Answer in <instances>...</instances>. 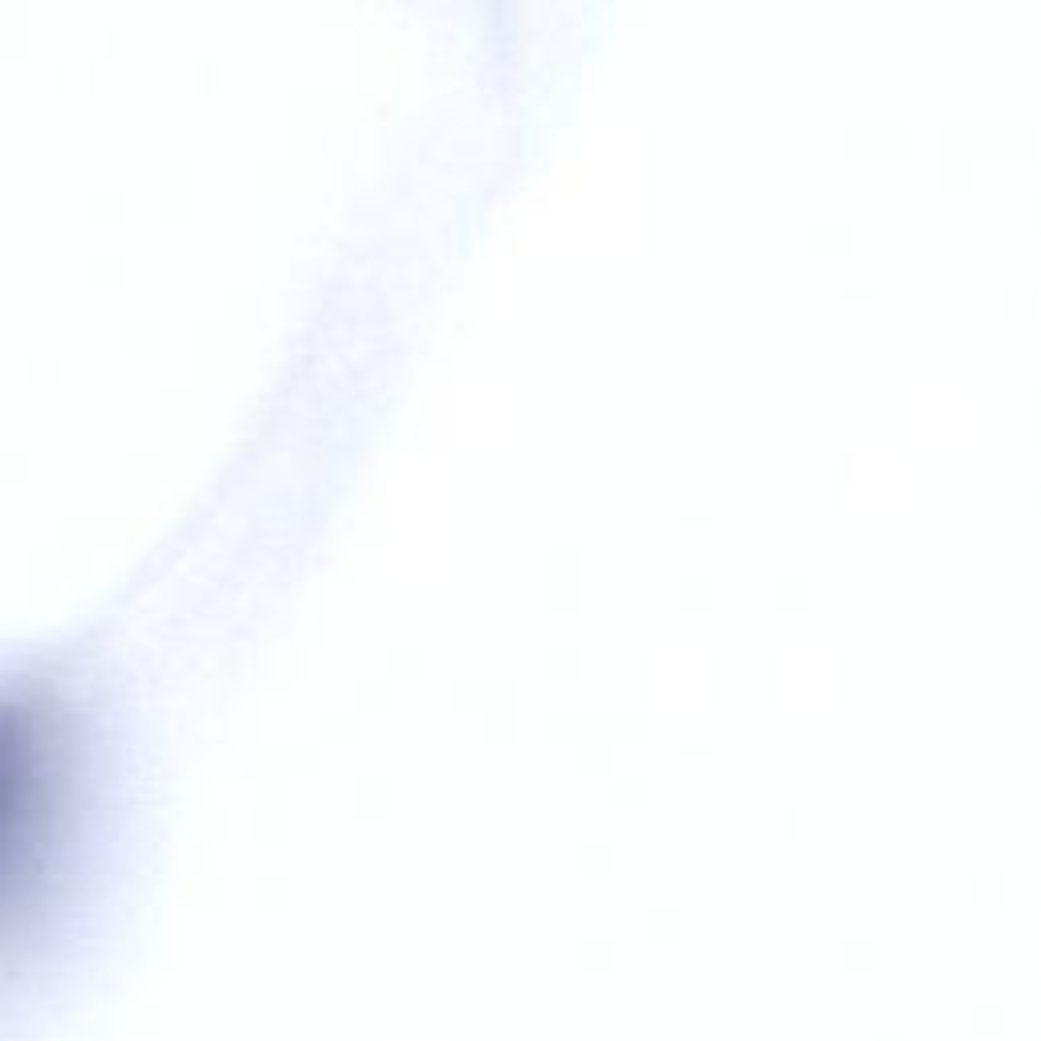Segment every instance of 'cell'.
<instances>
[{
  "instance_id": "1",
  "label": "cell",
  "mask_w": 1041,
  "mask_h": 1041,
  "mask_svg": "<svg viewBox=\"0 0 1041 1041\" xmlns=\"http://www.w3.org/2000/svg\"><path fill=\"white\" fill-rule=\"evenodd\" d=\"M66 737L37 692L0 688V924L29 899L49 863L66 785Z\"/></svg>"
}]
</instances>
